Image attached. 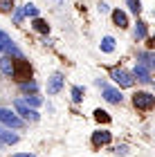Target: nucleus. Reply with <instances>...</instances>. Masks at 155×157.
<instances>
[{
	"label": "nucleus",
	"mask_w": 155,
	"mask_h": 157,
	"mask_svg": "<svg viewBox=\"0 0 155 157\" xmlns=\"http://www.w3.org/2000/svg\"><path fill=\"white\" fill-rule=\"evenodd\" d=\"M11 76L16 78L18 83H27V81L32 78V65L25 61V56H20V59H16V61H14Z\"/></svg>",
	"instance_id": "1"
},
{
	"label": "nucleus",
	"mask_w": 155,
	"mask_h": 157,
	"mask_svg": "<svg viewBox=\"0 0 155 157\" xmlns=\"http://www.w3.org/2000/svg\"><path fill=\"white\" fill-rule=\"evenodd\" d=\"M110 78L115 81L119 88H130L133 83H135V76H133L130 72H126V70H122V67H115L110 72Z\"/></svg>",
	"instance_id": "2"
},
{
	"label": "nucleus",
	"mask_w": 155,
	"mask_h": 157,
	"mask_svg": "<svg viewBox=\"0 0 155 157\" xmlns=\"http://www.w3.org/2000/svg\"><path fill=\"white\" fill-rule=\"evenodd\" d=\"M0 124H5L7 128H23L25 121L20 119L16 112H11V110H7V108H0Z\"/></svg>",
	"instance_id": "3"
},
{
	"label": "nucleus",
	"mask_w": 155,
	"mask_h": 157,
	"mask_svg": "<svg viewBox=\"0 0 155 157\" xmlns=\"http://www.w3.org/2000/svg\"><path fill=\"white\" fill-rule=\"evenodd\" d=\"M133 103H135L137 110H151L155 105V97L151 92H137V94L133 97Z\"/></svg>",
	"instance_id": "4"
},
{
	"label": "nucleus",
	"mask_w": 155,
	"mask_h": 157,
	"mask_svg": "<svg viewBox=\"0 0 155 157\" xmlns=\"http://www.w3.org/2000/svg\"><path fill=\"white\" fill-rule=\"evenodd\" d=\"M14 108H16V115H20L25 121H38V119H41L38 112L32 110V108H27V105L20 101V99H16V101H14Z\"/></svg>",
	"instance_id": "5"
},
{
	"label": "nucleus",
	"mask_w": 155,
	"mask_h": 157,
	"mask_svg": "<svg viewBox=\"0 0 155 157\" xmlns=\"http://www.w3.org/2000/svg\"><path fill=\"white\" fill-rule=\"evenodd\" d=\"M7 52V56H16V59H20V56H23V52H20V49L14 45V40L7 36L5 32H0V52Z\"/></svg>",
	"instance_id": "6"
},
{
	"label": "nucleus",
	"mask_w": 155,
	"mask_h": 157,
	"mask_svg": "<svg viewBox=\"0 0 155 157\" xmlns=\"http://www.w3.org/2000/svg\"><path fill=\"white\" fill-rule=\"evenodd\" d=\"M63 74L61 72H54L52 76H50V81H47V94H59L61 92V88H63Z\"/></svg>",
	"instance_id": "7"
},
{
	"label": "nucleus",
	"mask_w": 155,
	"mask_h": 157,
	"mask_svg": "<svg viewBox=\"0 0 155 157\" xmlns=\"http://www.w3.org/2000/svg\"><path fill=\"white\" fill-rule=\"evenodd\" d=\"M103 99L108 103H122L124 101V94L117 88H108V85H106V88H103Z\"/></svg>",
	"instance_id": "8"
},
{
	"label": "nucleus",
	"mask_w": 155,
	"mask_h": 157,
	"mask_svg": "<svg viewBox=\"0 0 155 157\" xmlns=\"http://www.w3.org/2000/svg\"><path fill=\"white\" fill-rule=\"evenodd\" d=\"M133 76H137V81H142V83H151V81H153V78H151V72H149L144 65H139V63L135 65V72H133Z\"/></svg>",
	"instance_id": "9"
},
{
	"label": "nucleus",
	"mask_w": 155,
	"mask_h": 157,
	"mask_svg": "<svg viewBox=\"0 0 155 157\" xmlns=\"http://www.w3.org/2000/svg\"><path fill=\"white\" fill-rule=\"evenodd\" d=\"M110 132L108 130H97L95 135H92V141H95V144L97 146H106V144H110Z\"/></svg>",
	"instance_id": "10"
},
{
	"label": "nucleus",
	"mask_w": 155,
	"mask_h": 157,
	"mask_svg": "<svg viewBox=\"0 0 155 157\" xmlns=\"http://www.w3.org/2000/svg\"><path fill=\"white\" fill-rule=\"evenodd\" d=\"M11 70H14V59L11 56H0V72L7 74V76H11Z\"/></svg>",
	"instance_id": "11"
},
{
	"label": "nucleus",
	"mask_w": 155,
	"mask_h": 157,
	"mask_svg": "<svg viewBox=\"0 0 155 157\" xmlns=\"http://www.w3.org/2000/svg\"><path fill=\"white\" fill-rule=\"evenodd\" d=\"M112 20H115V25H117V27H128V18H126V13H124V11H119V9L112 11Z\"/></svg>",
	"instance_id": "12"
},
{
	"label": "nucleus",
	"mask_w": 155,
	"mask_h": 157,
	"mask_svg": "<svg viewBox=\"0 0 155 157\" xmlns=\"http://www.w3.org/2000/svg\"><path fill=\"white\" fill-rule=\"evenodd\" d=\"M146 23H142V20H137V25H135V29H133V36H135V40H142L146 38Z\"/></svg>",
	"instance_id": "13"
},
{
	"label": "nucleus",
	"mask_w": 155,
	"mask_h": 157,
	"mask_svg": "<svg viewBox=\"0 0 155 157\" xmlns=\"http://www.w3.org/2000/svg\"><path fill=\"white\" fill-rule=\"evenodd\" d=\"M0 139L5 141V144H16L18 141V135H14L9 130H5V128H0Z\"/></svg>",
	"instance_id": "14"
},
{
	"label": "nucleus",
	"mask_w": 155,
	"mask_h": 157,
	"mask_svg": "<svg viewBox=\"0 0 155 157\" xmlns=\"http://www.w3.org/2000/svg\"><path fill=\"white\" fill-rule=\"evenodd\" d=\"M139 65H144L146 70H151L153 67V54L151 52H142V54H139Z\"/></svg>",
	"instance_id": "15"
},
{
	"label": "nucleus",
	"mask_w": 155,
	"mask_h": 157,
	"mask_svg": "<svg viewBox=\"0 0 155 157\" xmlns=\"http://www.w3.org/2000/svg\"><path fill=\"white\" fill-rule=\"evenodd\" d=\"M112 49H115V38H112V36H103V40H101V52L110 54Z\"/></svg>",
	"instance_id": "16"
},
{
	"label": "nucleus",
	"mask_w": 155,
	"mask_h": 157,
	"mask_svg": "<svg viewBox=\"0 0 155 157\" xmlns=\"http://www.w3.org/2000/svg\"><path fill=\"white\" fill-rule=\"evenodd\" d=\"M25 105H27V108H38V105L41 103H43V99H41V97H36V94H32V97H25V101H23Z\"/></svg>",
	"instance_id": "17"
},
{
	"label": "nucleus",
	"mask_w": 155,
	"mask_h": 157,
	"mask_svg": "<svg viewBox=\"0 0 155 157\" xmlns=\"http://www.w3.org/2000/svg\"><path fill=\"white\" fill-rule=\"evenodd\" d=\"M34 29L41 32V34H47L50 32V25H47L45 20H41V18H34Z\"/></svg>",
	"instance_id": "18"
},
{
	"label": "nucleus",
	"mask_w": 155,
	"mask_h": 157,
	"mask_svg": "<svg viewBox=\"0 0 155 157\" xmlns=\"http://www.w3.org/2000/svg\"><path fill=\"white\" fill-rule=\"evenodd\" d=\"M83 92H86V90H83L81 85H74V88H72V101L74 103H81L83 101Z\"/></svg>",
	"instance_id": "19"
},
{
	"label": "nucleus",
	"mask_w": 155,
	"mask_h": 157,
	"mask_svg": "<svg viewBox=\"0 0 155 157\" xmlns=\"http://www.w3.org/2000/svg\"><path fill=\"white\" fill-rule=\"evenodd\" d=\"M126 5H128V9L135 13V16L142 11V2H139V0H126Z\"/></svg>",
	"instance_id": "20"
},
{
	"label": "nucleus",
	"mask_w": 155,
	"mask_h": 157,
	"mask_svg": "<svg viewBox=\"0 0 155 157\" xmlns=\"http://www.w3.org/2000/svg\"><path fill=\"white\" fill-rule=\"evenodd\" d=\"M95 119L97 121H103V124H108V121H110V117H108V112H106V110H95Z\"/></svg>",
	"instance_id": "21"
},
{
	"label": "nucleus",
	"mask_w": 155,
	"mask_h": 157,
	"mask_svg": "<svg viewBox=\"0 0 155 157\" xmlns=\"http://www.w3.org/2000/svg\"><path fill=\"white\" fill-rule=\"evenodd\" d=\"M11 9H14V0H0V11L9 13Z\"/></svg>",
	"instance_id": "22"
},
{
	"label": "nucleus",
	"mask_w": 155,
	"mask_h": 157,
	"mask_svg": "<svg viewBox=\"0 0 155 157\" xmlns=\"http://www.w3.org/2000/svg\"><path fill=\"white\" fill-rule=\"evenodd\" d=\"M23 11L27 13V16H32V18H38V9H36L34 5H25V7H23Z\"/></svg>",
	"instance_id": "23"
},
{
	"label": "nucleus",
	"mask_w": 155,
	"mask_h": 157,
	"mask_svg": "<svg viewBox=\"0 0 155 157\" xmlns=\"http://www.w3.org/2000/svg\"><path fill=\"white\" fill-rule=\"evenodd\" d=\"M23 18H25V11H23V9H16V11H14V23H16V25L23 23Z\"/></svg>",
	"instance_id": "24"
},
{
	"label": "nucleus",
	"mask_w": 155,
	"mask_h": 157,
	"mask_svg": "<svg viewBox=\"0 0 155 157\" xmlns=\"http://www.w3.org/2000/svg\"><path fill=\"white\" fill-rule=\"evenodd\" d=\"M20 88H23L25 92H29V90L34 92V90H36V83H34V81H29V83H20Z\"/></svg>",
	"instance_id": "25"
},
{
	"label": "nucleus",
	"mask_w": 155,
	"mask_h": 157,
	"mask_svg": "<svg viewBox=\"0 0 155 157\" xmlns=\"http://www.w3.org/2000/svg\"><path fill=\"white\" fill-rule=\"evenodd\" d=\"M99 11L106 13V11H108V5H106V2H99Z\"/></svg>",
	"instance_id": "26"
},
{
	"label": "nucleus",
	"mask_w": 155,
	"mask_h": 157,
	"mask_svg": "<svg viewBox=\"0 0 155 157\" xmlns=\"http://www.w3.org/2000/svg\"><path fill=\"white\" fill-rule=\"evenodd\" d=\"M11 157H36V155H32V153H18V155H11Z\"/></svg>",
	"instance_id": "27"
}]
</instances>
